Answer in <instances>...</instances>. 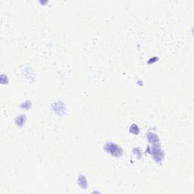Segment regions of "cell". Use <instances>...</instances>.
<instances>
[{"mask_svg":"<svg viewBox=\"0 0 194 194\" xmlns=\"http://www.w3.org/2000/svg\"><path fill=\"white\" fill-rule=\"evenodd\" d=\"M105 149L108 152H110L111 155L115 156H120L122 154V149L118 146L117 144L112 143H107L105 146Z\"/></svg>","mask_w":194,"mask_h":194,"instance_id":"1","label":"cell"},{"mask_svg":"<svg viewBox=\"0 0 194 194\" xmlns=\"http://www.w3.org/2000/svg\"><path fill=\"white\" fill-rule=\"evenodd\" d=\"M79 184L83 187V189H86V178L83 176H81L79 178Z\"/></svg>","mask_w":194,"mask_h":194,"instance_id":"2","label":"cell"},{"mask_svg":"<svg viewBox=\"0 0 194 194\" xmlns=\"http://www.w3.org/2000/svg\"><path fill=\"white\" fill-rule=\"evenodd\" d=\"M148 137H149V140L151 141V142H152V143H154V142H158L159 141V138L157 137V136L153 134H149L148 135Z\"/></svg>","mask_w":194,"mask_h":194,"instance_id":"3","label":"cell"}]
</instances>
